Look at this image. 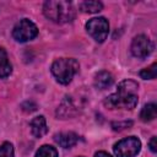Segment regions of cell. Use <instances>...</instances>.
Listing matches in <instances>:
<instances>
[{
    "label": "cell",
    "mask_w": 157,
    "mask_h": 157,
    "mask_svg": "<svg viewBox=\"0 0 157 157\" xmlns=\"http://www.w3.org/2000/svg\"><path fill=\"white\" fill-rule=\"evenodd\" d=\"M139 85L131 80H124L118 85L115 93H112L104 99V105L110 109H134L139 102Z\"/></svg>",
    "instance_id": "obj_1"
},
{
    "label": "cell",
    "mask_w": 157,
    "mask_h": 157,
    "mask_svg": "<svg viewBox=\"0 0 157 157\" xmlns=\"http://www.w3.org/2000/svg\"><path fill=\"white\" fill-rule=\"evenodd\" d=\"M43 13L55 23H66L75 18V7L70 1L49 0L43 5Z\"/></svg>",
    "instance_id": "obj_2"
},
{
    "label": "cell",
    "mask_w": 157,
    "mask_h": 157,
    "mask_svg": "<svg viewBox=\"0 0 157 157\" xmlns=\"http://www.w3.org/2000/svg\"><path fill=\"white\" fill-rule=\"evenodd\" d=\"M80 65L72 58H60L52 65V74L61 85H69L78 72Z\"/></svg>",
    "instance_id": "obj_3"
},
{
    "label": "cell",
    "mask_w": 157,
    "mask_h": 157,
    "mask_svg": "<svg viewBox=\"0 0 157 157\" xmlns=\"http://www.w3.org/2000/svg\"><path fill=\"white\" fill-rule=\"evenodd\" d=\"M37 34H38L37 26L28 18H22L21 21H18L12 29V37L21 43L32 40L33 38L37 37Z\"/></svg>",
    "instance_id": "obj_4"
},
{
    "label": "cell",
    "mask_w": 157,
    "mask_h": 157,
    "mask_svg": "<svg viewBox=\"0 0 157 157\" xmlns=\"http://www.w3.org/2000/svg\"><path fill=\"white\" fill-rule=\"evenodd\" d=\"M114 153L118 157H135L141 150V142L135 136L125 137L118 141L114 147Z\"/></svg>",
    "instance_id": "obj_5"
},
{
    "label": "cell",
    "mask_w": 157,
    "mask_h": 157,
    "mask_svg": "<svg viewBox=\"0 0 157 157\" xmlns=\"http://www.w3.org/2000/svg\"><path fill=\"white\" fill-rule=\"evenodd\" d=\"M86 29L96 42L102 43L108 36L109 23L104 17H94L86 23Z\"/></svg>",
    "instance_id": "obj_6"
},
{
    "label": "cell",
    "mask_w": 157,
    "mask_h": 157,
    "mask_svg": "<svg viewBox=\"0 0 157 157\" xmlns=\"http://www.w3.org/2000/svg\"><path fill=\"white\" fill-rule=\"evenodd\" d=\"M153 50V43L145 34L136 36L131 42V53L139 59L147 58Z\"/></svg>",
    "instance_id": "obj_7"
},
{
    "label": "cell",
    "mask_w": 157,
    "mask_h": 157,
    "mask_svg": "<svg viewBox=\"0 0 157 157\" xmlns=\"http://www.w3.org/2000/svg\"><path fill=\"white\" fill-rule=\"evenodd\" d=\"M78 113V105L75 103L72 97H65V99L61 102L56 110V115L61 119L71 118Z\"/></svg>",
    "instance_id": "obj_8"
},
{
    "label": "cell",
    "mask_w": 157,
    "mask_h": 157,
    "mask_svg": "<svg viewBox=\"0 0 157 157\" xmlns=\"http://www.w3.org/2000/svg\"><path fill=\"white\" fill-rule=\"evenodd\" d=\"M55 142L63 148H71L78 142V135L75 132H59L54 136Z\"/></svg>",
    "instance_id": "obj_9"
},
{
    "label": "cell",
    "mask_w": 157,
    "mask_h": 157,
    "mask_svg": "<svg viewBox=\"0 0 157 157\" xmlns=\"http://www.w3.org/2000/svg\"><path fill=\"white\" fill-rule=\"evenodd\" d=\"M31 131L33 134V136L36 137H42L48 132V125H47V120L43 115H38L36 118H33L31 120Z\"/></svg>",
    "instance_id": "obj_10"
},
{
    "label": "cell",
    "mask_w": 157,
    "mask_h": 157,
    "mask_svg": "<svg viewBox=\"0 0 157 157\" xmlns=\"http://www.w3.org/2000/svg\"><path fill=\"white\" fill-rule=\"evenodd\" d=\"M114 78H113V75L108 71H99L98 74H96L94 76V86L98 88V90H105L108 87L112 86Z\"/></svg>",
    "instance_id": "obj_11"
},
{
    "label": "cell",
    "mask_w": 157,
    "mask_h": 157,
    "mask_svg": "<svg viewBox=\"0 0 157 157\" xmlns=\"http://www.w3.org/2000/svg\"><path fill=\"white\" fill-rule=\"evenodd\" d=\"M11 71H12V66L10 64L7 53L5 52L4 48L0 47V77L1 78L7 77L11 74Z\"/></svg>",
    "instance_id": "obj_12"
},
{
    "label": "cell",
    "mask_w": 157,
    "mask_h": 157,
    "mask_svg": "<svg viewBox=\"0 0 157 157\" xmlns=\"http://www.w3.org/2000/svg\"><path fill=\"white\" fill-rule=\"evenodd\" d=\"M156 117H157V105L155 103H148V104L144 105V108L141 109V113H140V118L142 121H145V123L151 121Z\"/></svg>",
    "instance_id": "obj_13"
},
{
    "label": "cell",
    "mask_w": 157,
    "mask_h": 157,
    "mask_svg": "<svg viewBox=\"0 0 157 157\" xmlns=\"http://www.w3.org/2000/svg\"><path fill=\"white\" fill-rule=\"evenodd\" d=\"M102 9H103V4L101 1H83L80 4V10L82 12L94 13V12H99Z\"/></svg>",
    "instance_id": "obj_14"
},
{
    "label": "cell",
    "mask_w": 157,
    "mask_h": 157,
    "mask_svg": "<svg viewBox=\"0 0 157 157\" xmlns=\"http://www.w3.org/2000/svg\"><path fill=\"white\" fill-rule=\"evenodd\" d=\"M34 157H58V151L50 145H43L36 152Z\"/></svg>",
    "instance_id": "obj_15"
},
{
    "label": "cell",
    "mask_w": 157,
    "mask_h": 157,
    "mask_svg": "<svg viewBox=\"0 0 157 157\" xmlns=\"http://www.w3.org/2000/svg\"><path fill=\"white\" fill-rule=\"evenodd\" d=\"M157 76V63H153L151 66L142 69L140 71V77L144 80H153Z\"/></svg>",
    "instance_id": "obj_16"
},
{
    "label": "cell",
    "mask_w": 157,
    "mask_h": 157,
    "mask_svg": "<svg viewBox=\"0 0 157 157\" xmlns=\"http://www.w3.org/2000/svg\"><path fill=\"white\" fill-rule=\"evenodd\" d=\"M0 157H15L13 146L10 142H4L0 145Z\"/></svg>",
    "instance_id": "obj_17"
},
{
    "label": "cell",
    "mask_w": 157,
    "mask_h": 157,
    "mask_svg": "<svg viewBox=\"0 0 157 157\" xmlns=\"http://www.w3.org/2000/svg\"><path fill=\"white\" fill-rule=\"evenodd\" d=\"M130 126H132V121L131 120H124V121H113L112 123V128L115 131H121L125 129H129Z\"/></svg>",
    "instance_id": "obj_18"
},
{
    "label": "cell",
    "mask_w": 157,
    "mask_h": 157,
    "mask_svg": "<svg viewBox=\"0 0 157 157\" xmlns=\"http://www.w3.org/2000/svg\"><path fill=\"white\" fill-rule=\"evenodd\" d=\"M21 108H22V110L26 112V113H32V112L37 110L38 105H37L34 102H32V101H26V102H23V103L21 104Z\"/></svg>",
    "instance_id": "obj_19"
},
{
    "label": "cell",
    "mask_w": 157,
    "mask_h": 157,
    "mask_svg": "<svg viewBox=\"0 0 157 157\" xmlns=\"http://www.w3.org/2000/svg\"><path fill=\"white\" fill-rule=\"evenodd\" d=\"M157 139H156V136H153L151 140H150V142H148V147H150V150L153 152V153H156L157 152Z\"/></svg>",
    "instance_id": "obj_20"
},
{
    "label": "cell",
    "mask_w": 157,
    "mask_h": 157,
    "mask_svg": "<svg viewBox=\"0 0 157 157\" xmlns=\"http://www.w3.org/2000/svg\"><path fill=\"white\" fill-rule=\"evenodd\" d=\"M94 157H112L109 153H107V152H104V151H99V152H97L96 155H94Z\"/></svg>",
    "instance_id": "obj_21"
},
{
    "label": "cell",
    "mask_w": 157,
    "mask_h": 157,
    "mask_svg": "<svg viewBox=\"0 0 157 157\" xmlns=\"http://www.w3.org/2000/svg\"><path fill=\"white\" fill-rule=\"evenodd\" d=\"M78 157H82V156H78Z\"/></svg>",
    "instance_id": "obj_22"
}]
</instances>
